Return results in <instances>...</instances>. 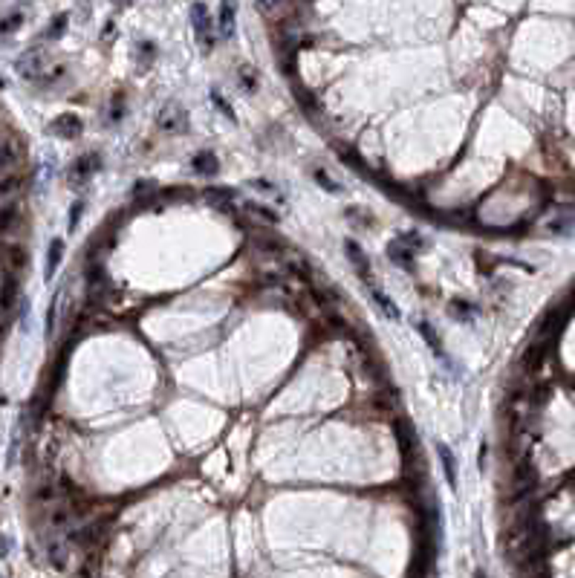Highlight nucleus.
<instances>
[{"mask_svg": "<svg viewBox=\"0 0 575 578\" xmlns=\"http://www.w3.org/2000/svg\"><path fill=\"white\" fill-rule=\"evenodd\" d=\"M191 23H194V35H197V41L202 44V49H214L217 32H214V20L208 18V6L194 4V6H191Z\"/></svg>", "mask_w": 575, "mask_h": 578, "instance_id": "1", "label": "nucleus"}, {"mask_svg": "<svg viewBox=\"0 0 575 578\" xmlns=\"http://www.w3.org/2000/svg\"><path fill=\"white\" fill-rule=\"evenodd\" d=\"M157 128L165 131V133H186L188 131V113L179 104H168L157 116Z\"/></svg>", "mask_w": 575, "mask_h": 578, "instance_id": "2", "label": "nucleus"}, {"mask_svg": "<svg viewBox=\"0 0 575 578\" xmlns=\"http://www.w3.org/2000/svg\"><path fill=\"white\" fill-rule=\"evenodd\" d=\"M18 73L29 81H44V73H47V61H44V52L41 49H29L26 55L18 58Z\"/></svg>", "mask_w": 575, "mask_h": 578, "instance_id": "3", "label": "nucleus"}, {"mask_svg": "<svg viewBox=\"0 0 575 578\" xmlns=\"http://www.w3.org/2000/svg\"><path fill=\"white\" fill-rule=\"evenodd\" d=\"M344 249H347V258H350V263H353V269L358 272L361 278L368 281V287H373V266H370V260H368V255L361 252V246L356 240H344Z\"/></svg>", "mask_w": 575, "mask_h": 578, "instance_id": "4", "label": "nucleus"}, {"mask_svg": "<svg viewBox=\"0 0 575 578\" xmlns=\"http://www.w3.org/2000/svg\"><path fill=\"white\" fill-rule=\"evenodd\" d=\"M243 211H246V215L258 223V226H278L281 223V217H278V211H272L269 205H263V203H255V200H246L243 203Z\"/></svg>", "mask_w": 575, "mask_h": 578, "instance_id": "5", "label": "nucleus"}, {"mask_svg": "<svg viewBox=\"0 0 575 578\" xmlns=\"http://www.w3.org/2000/svg\"><path fill=\"white\" fill-rule=\"evenodd\" d=\"M81 131H84V125H81V119H78L75 113H61V116L52 121V133H55V136L75 139V136H81Z\"/></svg>", "mask_w": 575, "mask_h": 578, "instance_id": "6", "label": "nucleus"}, {"mask_svg": "<svg viewBox=\"0 0 575 578\" xmlns=\"http://www.w3.org/2000/svg\"><path fill=\"white\" fill-rule=\"evenodd\" d=\"M202 200L211 203L220 211H231V200H234V191L231 188H223V186H208L202 188Z\"/></svg>", "mask_w": 575, "mask_h": 578, "instance_id": "7", "label": "nucleus"}, {"mask_svg": "<svg viewBox=\"0 0 575 578\" xmlns=\"http://www.w3.org/2000/svg\"><path fill=\"white\" fill-rule=\"evenodd\" d=\"M191 168H194L200 176H217L220 159L211 154V150H200V154H194V159H191Z\"/></svg>", "mask_w": 575, "mask_h": 578, "instance_id": "8", "label": "nucleus"}, {"mask_svg": "<svg viewBox=\"0 0 575 578\" xmlns=\"http://www.w3.org/2000/svg\"><path fill=\"white\" fill-rule=\"evenodd\" d=\"M214 32H217V38H223V41H229V38L234 35V6H231V4H223V6L217 9Z\"/></svg>", "mask_w": 575, "mask_h": 578, "instance_id": "9", "label": "nucleus"}, {"mask_svg": "<svg viewBox=\"0 0 575 578\" xmlns=\"http://www.w3.org/2000/svg\"><path fill=\"white\" fill-rule=\"evenodd\" d=\"M387 258L393 260V263H397L399 269H405V272H413V252L405 246V243H399V240H393L390 243V246H387Z\"/></svg>", "mask_w": 575, "mask_h": 578, "instance_id": "10", "label": "nucleus"}, {"mask_svg": "<svg viewBox=\"0 0 575 578\" xmlns=\"http://www.w3.org/2000/svg\"><path fill=\"white\" fill-rule=\"evenodd\" d=\"M102 168V157L99 154H87V157H78L75 165H73V179H90L96 171Z\"/></svg>", "mask_w": 575, "mask_h": 578, "instance_id": "11", "label": "nucleus"}, {"mask_svg": "<svg viewBox=\"0 0 575 578\" xmlns=\"http://www.w3.org/2000/svg\"><path fill=\"white\" fill-rule=\"evenodd\" d=\"M437 454H440V463H442V471H445V483L451 489H457V463H454V451L442 442H437Z\"/></svg>", "mask_w": 575, "mask_h": 578, "instance_id": "12", "label": "nucleus"}, {"mask_svg": "<svg viewBox=\"0 0 575 578\" xmlns=\"http://www.w3.org/2000/svg\"><path fill=\"white\" fill-rule=\"evenodd\" d=\"M47 555H49V564L55 567V570H64L67 567V561H70V546H67V541H49V546H47Z\"/></svg>", "mask_w": 575, "mask_h": 578, "instance_id": "13", "label": "nucleus"}, {"mask_svg": "<svg viewBox=\"0 0 575 578\" xmlns=\"http://www.w3.org/2000/svg\"><path fill=\"white\" fill-rule=\"evenodd\" d=\"M370 298H373V303L379 307V313H385V318H387V321H399V307L390 301V295H385L382 289L370 287Z\"/></svg>", "mask_w": 575, "mask_h": 578, "instance_id": "14", "label": "nucleus"}, {"mask_svg": "<svg viewBox=\"0 0 575 578\" xmlns=\"http://www.w3.org/2000/svg\"><path fill=\"white\" fill-rule=\"evenodd\" d=\"M518 578H550L547 558H532V561L518 564Z\"/></svg>", "mask_w": 575, "mask_h": 578, "instance_id": "15", "label": "nucleus"}, {"mask_svg": "<svg viewBox=\"0 0 575 578\" xmlns=\"http://www.w3.org/2000/svg\"><path fill=\"white\" fill-rule=\"evenodd\" d=\"M99 567H102V550L84 553V561L78 567V578H99Z\"/></svg>", "mask_w": 575, "mask_h": 578, "instance_id": "16", "label": "nucleus"}, {"mask_svg": "<svg viewBox=\"0 0 575 578\" xmlns=\"http://www.w3.org/2000/svg\"><path fill=\"white\" fill-rule=\"evenodd\" d=\"M237 84L246 90V93H258V70L252 64H240L237 67Z\"/></svg>", "mask_w": 575, "mask_h": 578, "instance_id": "17", "label": "nucleus"}, {"mask_svg": "<svg viewBox=\"0 0 575 578\" xmlns=\"http://www.w3.org/2000/svg\"><path fill=\"white\" fill-rule=\"evenodd\" d=\"M15 165H18L15 147H12L6 139H0V176H6L9 171H15Z\"/></svg>", "mask_w": 575, "mask_h": 578, "instance_id": "18", "label": "nucleus"}, {"mask_svg": "<svg viewBox=\"0 0 575 578\" xmlns=\"http://www.w3.org/2000/svg\"><path fill=\"white\" fill-rule=\"evenodd\" d=\"M61 255H64V240H52L49 243V255H47V278H52L58 272V263H61Z\"/></svg>", "mask_w": 575, "mask_h": 578, "instance_id": "19", "label": "nucleus"}, {"mask_svg": "<svg viewBox=\"0 0 575 578\" xmlns=\"http://www.w3.org/2000/svg\"><path fill=\"white\" fill-rule=\"evenodd\" d=\"M416 330H419V336L425 339L428 344H431V350L440 356V359H445V353H442V344H440V336H437V330L434 327H428L425 321H416Z\"/></svg>", "mask_w": 575, "mask_h": 578, "instance_id": "20", "label": "nucleus"}, {"mask_svg": "<svg viewBox=\"0 0 575 578\" xmlns=\"http://www.w3.org/2000/svg\"><path fill=\"white\" fill-rule=\"evenodd\" d=\"M313 176H315V182H318V186H321L324 191H329V194H339V191H341V186H339V182L327 174V168L315 165V168H313Z\"/></svg>", "mask_w": 575, "mask_h": 578, "instance_id": "21", "label": "nucleus"}, {"mask_svg": "<svg viewBox=\"0 0 575 578\" xmlns=\"http://www.w3.org/2000/svg\"><path fill=\"white\" fill-rule=\"evenodd\" d=\"M18 191H20V179L18 176H0V200L18 197Z\"/></svg>", "mask_w": 575, "mask_h": 578, "instance_id": "22", "label": "nucleus"}, {"mask_svg": "<svg viewBox=\"0 0 575 578\" xmlns=\"http://www.w3.org/2000/svg\"><path fill=\"white\" fill-rule=\"evenodd\" d=\"M64 32H67V15H55V18H52V23H49V29L44 32V38L55 41V38H61Z\"/></svg>", "mask_w": 575, "mask_h": 578, "instance_id": "23", "label": "nucleus"}, {"mask_svg": "<svg viewBox=\"0 0 575 578\" xmlns=\"http://www.w3.org/2000/svg\"><path fill=\"white\" fill-rule=\"evenodd\" d=\"M4 260H6V266L15 269V272H20V269L26 266V255H23V249H18V246H15V249H6V252H4Z\"/></svg>", "mask_w": 575, "mask_h": 578, "instance_id": "24", "label": "nucleus"}, {"mask_svg": "<svg viewBox=\"0 0 575 578\" xmlns=\"http://www.w3.org/2000/svg\"><path fill=\"white\" fill-rule=\"evenodd\" d=\"M18 220V208L15 205H0V231H9Z\"/></svg>", "mask_w": 575, "mask_h": 578, "instance_id": "25", "label": "nucleus"}, {"mask_svg": "<svg viewBox=\"0 0 575 578\" xmlns=\"http://www.w3.org/2000/svg\"><path fill=\"white\" fill-rule=\"evenodd\" d=\"M298 99H301V104H304V110H307L310 116H321V113H324L321 102H318L313 93H298Z\"/></svg>", "mask_w": 575, "mask_h": 578, "instance_id": "26", "label": "nucleus"}, {"mask_svg": "<svg viewBox=\"0 0 575 578\" xmlns=\"http://www.w3.org/2000/svg\"><path fill=\"white\" fill-rule=\"evenodd\" d=\"M136 58H139V64H150V61L157 58V47L150 44V41H142V44L136 47Z\"/></svg>", "mask_w": 575, "mask_h": 578, "instance_id": "27", "label": "nucleus"}, {"mask_svg": "<svg viewBox=\"0 0 575 578\" xmlns=\"http://www.w3.org/2000/svg\"><path fill=\"white\" fill-rule=\"evenodd\" d=\"M20 23H23V15H20V12H15V15H6L4 20H0V32H4V35H9V32H15V29H20Z\"/></svg>", "mask_w": 575, "mask_h": 578, "instance_id": "28", "label": "nucleus"}, {"mask_svg": "<svg viewBox=\"0 0 575 578\" xmlns=\"http://www.w3.org/2000/svg\"><path fill=\"white\" fill-rule=\"evenodd\" d=\"M211 102H214V107H217V110H220V113H223V116H226L229 121H237V116H234L231 104H229V102H226V99H223V96L217 93V90H214V93H211Z\"/></svg>", "mask_w": 575, "mask_h": 578, "instance_id": "29", "label": "nucleus"}, {"mask_svg": "<svg viewBox=\"0 0 575 578\" xmlns=\"http://www.w3.org/2000/svg\"><path fill=\"white\" fill-rule=\"evenodd\" d=\"M15 301H18V284H15V281H9V284L4 287V292H0V303H4V307L9 310Z\"/></svg>", "mask_w": 575, "mask_h": 578, "instance_id": "30", "label": "nucleus"}, {"mask_svg": "<svg viewBox=\"0 0 575 578\" xmlns=\"http://www.w3.org/2000/svg\"><path fill=\"white\" fill-rule=\"evenodd\" d=\"M249 186L255 188V191H260V194H266V197H275V200H281V191L275 188V186H266V179H252Z\"/></svg>", "mask_w": 575, "mask_h": 578, "instance_id": "31", "label": "nucleus"}, {"mask_svg": "<svg viewBox=\"0 0 575 578\" xmlns=\"http://www.w3.org/2000/svg\"><path fill=\"white\" fill-rule=\"evenodd\" d=\"M448 313H451V315H460V318H471L474 307H471V303H463V301H454L451 307H448Z\"/></svg>", "mask_w": 575, "mask_h": 578, "instance_id": "32", "label": "nucleus"}, {"mask_svg": "<svg viewBox=\"0 0 575 578\" xmlns=\"http://www.w3.org/2000/svg\"><path fill=\"white\" fill-rule=\"evenodd\" d=\"M81 211H84V203L78 200V203H73V211H70V231H75V226H78V217H81Z\"/></svg>", "mask_w": 575, "mask_h": 578, "instance_id": "33", "label": "nucleus"}, {"mask_svg": "<svg viewBox=\"0 0 575 578\" xmlns=\"http://www.w3.org/2000/svg\"><path fill=\"white\" fill-rule=\"evenodd\" d=\"M122 116H125V113H122V96H116V99H113V110H110V119H113V121H119Z\"/></svg>", "mask_w": 575, "mask_h": 578, "instance_id": "34", "label": "nucleus"}, {"mask_svg": "<svg viewBox=\"0 0 575 578\" xmlns=\"http://www.w3.org/2000/svg\"><path fill=\"white\" fill-rule=\"evenodd\" d=\"M474 578H486V572H474Z\"/></svg>", "mask_w": 575, "mask_h": 578, "instance_id": "35", "label": "nucleus"}]
</instances>
